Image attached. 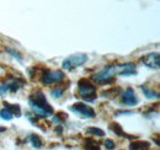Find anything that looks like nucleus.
<instances>
[{"label": "nucleus", "instance_id": "f257e3e1", "mask_svg": "<svg viewBox=\"0 0 160 150\" xmlns=\"http://www.w3.org/2000/svg\"><path fill=\"white\" fill-rule=\"evenodd\" d=\"M28 103H30L31 110L37 116H41V117H49L53 112L52 106L47 102L46 96L43 95L42 91H36V92L31 95L30 100H28Z\"/></svg>", "mask_w": 160, "mask_h": 150}, {"label": "nucleus", "instance_id": "f03ea898", "mask_svg": "<svg viewBox=\"0 0 160 150\" xmlns=\"http://www.w3.org/2000/svg\"><path fill=\"white\" fill-rule=\"evenodd\" d=\"M78 92L85 101H95L96 100V88L86 79H81L78 82Z\"/></svg>", "mask_w": 160, "mask_h": 150}, {"label": "nucleus", "instance_id": "7ed1b4c3", "mask_svg": "<svg viewBox=\"0 0 160 150\" xmlns=\"http://www.w3.org/2000/svg\"><path fill=\"white\" fill-rule=\"evenodd\" d=\"M116 75V65H107L106 68H103L100 73L95 74L92 76V81L100 84V85H105V84H110L112 82Z\"/></svg>", "mask_w": 160, "mask_h": 150}, {"label": "nucleus", "instance_id": "20e7f679", "mask_svg": "<svg viewBox=\"0 0 160 150\" xmlns=\"http://www.w3.org/2000/svg\"><path fill=\"white\" fill-rule=\"evenodd\" d=\"M88 60V56L82 54V53H77V54H72V56L67 57L62 64L63 69L65 70H73L74 68L81 67L82 64H85Z\"/></svg>", "mask_w": 160, "mask_h": 150}, {"label": "nucleus", "instance_id": "39448f33", "mask_svg": "<svg viewBox=\"0 0 160 150\" xmlns=\"http://www.w3.org/2000/svg\"><path fill=\"white\" fill-rule=\"evenodd\" d=\"M64 73L60 70H48L41 76V81L46 85H52V84H58L63 81Z\"/></svg>", "mask_w": 160, "mask_h": 150}, {"label": "nucleus", "instance_id": "423d86ee", "mask_svg": "<svg viewBox=\"0 0 160 150\" xmlns=\"http://www.w3.org/2000/svg\"><path fill=\"white\" fill-rule=\"evenodd\" d=\"M70 110L74 111V112L79 113L80 116H82L85 118H92V117H95V111L89 105H86L84 102H77V103L72 105L70 106Z\"/></svg>", "mask_w": 160, "mask_h": 150}, {"label": "nucleus", "instance_id": "0eeeda50", "mask_svg": "<svg viewBox=\"0 0 160 150\" xmlns=\"http://www.w3.org/2000/svg\"><path fill=\"white\" fill-rule=\"evenodd\" d=\"M142 63L150 68V69H154V70H158L160 67V57L159 53H148L145 56L142 57Z\"/></svg>", "mask_w": 160, "mask_h": 150}, {"label": "nucleus", "instance_id": "6e6552de", "mask_svg": "<svg viewBox=\"0 0 160 150\" xmlns=\"http://www.w3.org/2000/svg\"><path fill=\"white\" fill-rule=\"evenodd\" d=\"M116 74L121 75V76H131V75L137 74L136 64L129 62V63H124V64L116 65Z\"/></svg>", "mask_w": 160, "mask_h": 150}, {"label": "nucleus", "instance_id": "1a4fd4ad", "mask_svg": "<svg viewBox=\"0 0 160 150\" xmlns=\"http://www.w3.org/2000/svg\"><path fill=\"white\" fill-rule=\"evenodd\" d=\"M122 102L127 106H137L139 103V100H138V96L134 92L133 89H127L123 95H122Z\"/></svg>", "mask_w": 160, "mask_h": 150}, {"label": "nucleus", "instance_id": "9d476101", "mask_svg": "<svg viewBox=\"0 0 160 150\" xmlns=\"http://www.w3.org/2000/svg\"><path fill=\"white\" fill-rule=\"evenodd\" d=\"M149 148V143L144 140H136L129 144V150H147Z\"/></svg>", "mask_w": 160, "mask_h": 150}, {"label": "nucleus", "instance_id": "9b49d317", "mask_svg": "<svg viewBox=\"0 0 160 150\" xmlns=\"http://www.w3.org/2000/svg\"><path fill=\"white\" fill-rule=\"evenodd\" d=\"M28 140L32 144V147L36 148V149H40L41 147H42V139H41L38 135H36V134H31L30 138H28Z\"/></svg>", "mask_w": 160, "mask_h": 150}, {"label": "nucleus", "instance_id": "f8f14e48", "mask_svg": "<svg viewBox=\"0 0 160 150\" xmlns=\"http://www.w3.org/2000/svg\"><path fill=\"white\" fill-rule=\"evenodd\" d=\"M4 106H5V108H8L12 114H16L18 117L21 116L20 106H19V105H10V103H8V102H4Z\"/></svg>", "mask_w": 160, "mask_h": 150}, {"label": "nucleus", "instance_id": "ddd939ff", "mask_svg": "<svg viewBox=\"0 0 160 150\" xmlns=\"http://www.w3.org/2000/svg\"><path fill=\"white\" fill-rule=\"evenodd\" d=\"M84 147H85V150H100L99 144L94 139H86Z\"/></svg>", "mask_w": 160, "mask_h": 150}, {"label": "nucleus", "instance_id": "4468645a", "mask_svg": "<svg viewBox=\"0 0 160 150\" xmlns=\"http://www.w3.org/2000/svg\"><path fill=\"white\" fill-rule=\"evenodd\" d=\"M86 133L89 134H94L96 137H103L105 135V132L100 129V128H96V127H88L86 128Z\"/></svg>", "mask_w": 160, "mask_h": 150}, {"label": "nucleus", "instance_id": "2eb2a0df", "mask_svg": "<svg viewBox=\"0 0 160 150\" xmlns=\"http://www.w3.org/2000/svg\"><path fill=\"white\" fill-rule=\"evenodd\" d=\"M110 128H111V131H112V132H115L117 135L127 137V134L122 131V128H121V126L118 124V123H111V124H110Z\"/></svg>", "mask_w": 160, "mask_h": 150}, {"label": "nucleus", "instance_id": "dca6fc26", "mask_svg": "<svg viewBox=\"0 0 160 150\" xmlns=\"http://www.w3.org/2000/svg\"><path fill=\"white\" fill-rule=\"evenodd\" d=\"M142 90H143V92H144L147 98H158V97H159V94H158V92H154L153 90H149V89L145 88V86H142Z\"/></svg>", "mask_w": 160, "mask_h": 150}, {"label": "nucleus", "instance_id": "f3484780", "mask_svg": "<svg viewBox=\"0 0 160 150\" xmlns=\"http://www.w3.org/2000/svg\"><path fill=\"white\" fill-rule=\"evenodd\" d=\"M0 117H1L2 119H6V121H11V119H12V117H14V114L10 112L8 108H2V110L0 111Z\"/></svg>", "mask_w": 160, "mask_h": 150}, {"label": "nucleus", "instance_id": "a211bd4d", "mask_svg": "<svg viewBox=\"0 0 160 150\" xmlns=\"http://www.w3.org/2000/svg\"><path fill=\"white\" fill-rule=\"evenodd\" d=\"M105 148L108 150H112L115 148V142L111 140V139H106V140H105Z\"/></svg>", "mask_w": 160, "mask_h": 150}, {"label": "nucleus", "instance_id": "6ab92c4d", "mask_svg": "<svg viewBox=\"0 0 160 150\" xmlns=\"http://www.w3.org/2000/svg\"><path fill=\"white\" fill-rule=\"evenodd\" d=\"M62 94H63V90H62V89H56V90H53V91L51 92V95H52L53 97H56V98L60 97Z\"/></svg>", "mask_w": 160, "mask_h": 150}, {"label": "nucleus", "instance_id": "aec40b11", "mask_svg": "<svg viewBox=\"0 0 160 150\" xmlns=\"http://www.w3.org/2000/svg\"><path fill=\"white\" fill-rule=\"evenodd\" d=\"M8 52H9V53H11V54H12V56L15 57V58H18V60H19V62H22V57H21L20 54L18 53V52H15V51H12L11 48H8Z\"/></svg>", "mask_w": 160, "mask_h": 150}, {"label": "nucleus", "instance_id": "412c9836", "mask_svg": "<svg viewBox=\"0 0 160 150\" xmlns=\"http://www.w3.org/2000/svg\"><path fill=\"white\" fill-rule=\"evenodd\" d=\"M1 132H5V128H4V127H0V133H1Z\"/></svg>", "mask_w": 160, "mask_h": 150}]
</instances>
